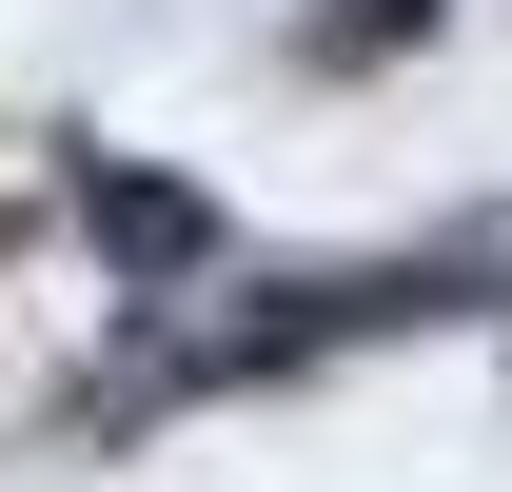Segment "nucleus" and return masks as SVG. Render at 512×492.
<instances>
[{"mask_svg": "<svg viewBox=\"0 0 512 492\" xmlns=\"http://www.w3.org/2000/svg\"><path fill=\"white\" fill-rule=\"evenodd\" d=\"M79 217H99V256H138V276H197V256H217V197L197 178H99Z\"/></svg>", "mask_w": 512, "mask_h": 492, "instance_id": "1", "label": "nucleus"}]
</instances>
